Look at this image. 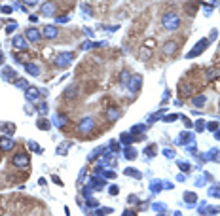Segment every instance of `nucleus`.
Listing matches in <instances>:
<instances>
[{
  "mask_svg": "<svg viewBox=\"0 0 220 216\" xmlns=\"http://www.w3.org/2000/svg\"><path fill=\"white\" fill-rule=\"evenodd\" d=\"M175 48H176V44H167V46H165V53H173Z\"/></svg>",
  "mask_w": 220,
  "mask_h": 216,
  "instance_id": "nucleus-1",
  "label": "nucleus"
}]
</instances>
